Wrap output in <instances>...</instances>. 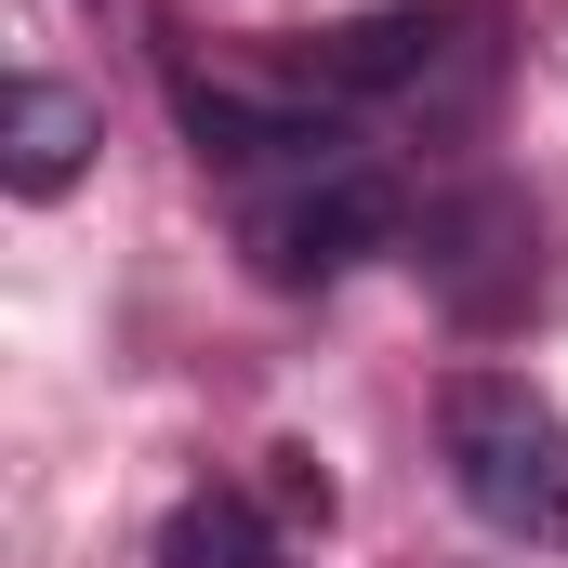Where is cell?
Listing matches in <instances>:
<instances>
[{"label":"cell","instance_id":"1","mask_svg":"<svg viewBox=\"0 0 568 568\" xmlns=\"http://www.w3.org/2000/svg\"><path fill=\"white\" fill-rule=\"evenodd\" d=\"M449 489L503 529V542H529V556H568V424L529 397V384H503V371H463L449 384Z\"/></svg>","mask_w":568,"mask_h":568},{"label":"cell","instance_id":"2","mask_svg":"<svg viewBox=\"0 0 568 568\" xmlns=\"http://www.w3.org/2000/svg\"><path fill=\"white\" fill-rule=\"evenodd\" d=\"M239 252H252V278H265V291H331V278H357L371 252H397V185L357 172V159H331V172H278V185L239 212Z\"/></svg>","mask_w":568,"mask_h":568},{"label":"cell","instance_id":"3","mask_svg":"<svg viewBox=\"0 0 568 568\" xmlns=\"http://www.w3.org/2000/svg\"><path fill=\"white\" fill-rule=\"evenodd\" d=\"M424 278H436V304H449L463 331H516V317L542 304V212H529L516 185L436 199L424 212Z\"/></svg>","mask_w":568,"mask_h":568},{"label":"cell","instance_id":"4","mask_svg":"<svg viewBox=\"0 0 568 568\" xmlns=\"http://www.w3.org/2000/svg\"><path fill=\"white\" fill-rule=\"evenodd\" d=\"M172 120L199 159H225V172H331L344 159V120L331 106H291V93H239V80H199V67H172Z\"/></svg>","mask_w":568,"mask_h":568},{"label":"cell","instance_id":"5","mask_svg":"<svg viewBox=\"0 0 568 568\" xmlns=\"http://www.w3.org/2000/svg\"><path fill=\"white\" fill-rule=\"evenodd\" d=\"M93 145H106L93 93H67V80H13L0 93V185L13 199H67L93 172Z\"/></svg>","mask_w":568,"mask_h":568},{"label":"cell","instance_id":"6","mask_svg":"<svg viewBox=\"0 0 568 568\" xmlns=\"http://www.w3.org/2000/svg\"><path fill=\"white\" fill-rule=\"evenodd\" d=\"M436 53H449V13L397 0V13H344V27H317V40H304V80H317V93H410Z\"/></svg>","mask_w":568,"mask_h":568},{"label":"cell","instance_id":"7","mask_svg":"<svg viewBox=\"0 0 568 568\" xmlns=\"http://www.w3.org/2000/svg\"><path fill=\"white\" fill-rule=\"evenodd\" d=\"M159 568H278V516L252 489H199L159 516Z\"/></svg>","mask_w":568,"mask_h":568}]
</instances>
